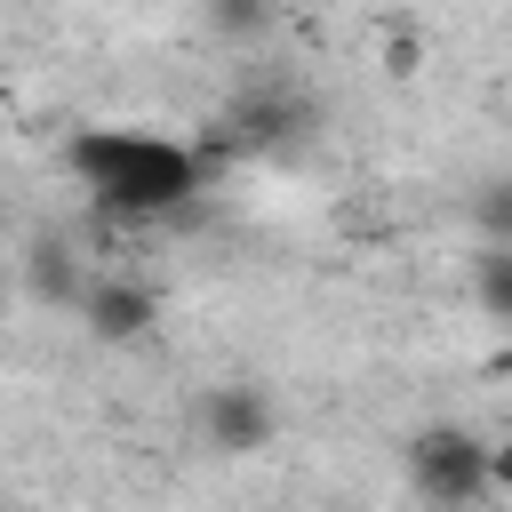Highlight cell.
<instances>
[{
  "mask_svg": "<svg viewBox=\"0 0 512 512\" xmlns=\"http://www.w3.org/2000/svg\"><path fill=\"white\" fill-rule=\"evenodd\" d=\"M208 160L200 144H176L160 128H80L64 144V168L80 176V192L104 208V216H128V224H152L168 208H184L200 184H208Z\"/></svg>",
  "mask_w": 512,
  "mask_h": 512,
  "instance_id": "cell-1",
  "label": "cell"
},
{
  "mask_svg": "<svg viewBox=\"0 0 512 512\" xmlns=\"http://www.w3.org/2000/svg\"><path fill=\"white\" fill-rule=\"evenodd\" d=\"M408 480L424 512H472L488 496V440L472 424H424L408 440Z\"/></svg>",
  "mask_w": 512,
  "mask_h": 512,
  "instance_id": "cell-2",
  "label": "cell"
},
{
  "mask_svg": "<svg viewBox=\"0 0 512 512\" xmlns=\"http://www.w3.org/2000/svg\"><path fill=\"white\" fill-rule=\"evenodd\" d=\"M200 440H208V456H264L272 440H280V408H272V392L264 384H208L200 392Z\"/></svg>",
  "mask_w": 512,
  "mask_h": 512,
  "instance_id": "cell-3",
  "label": "cell"
},
{
  "mask_svg": "<svg viewBox=\"0 0 512 512\" xmlns=\"http://www.w3.org/2000/svg\"><path fill=\"white\" fill-rule=\"evenodd\" d=\"M96 344H136L152 320H160V296L144 288V280H128V272H104V280H88V296H80V312H72Z\"/></svg>",
  "mask_w": 512,
  "mask_h": 512,
  "instance_id": "cell-4",
  "label": "cell"
},
{
  "mask_svg": "<svg viewBox=\"0 0 512 512\" xmlns=\"http://www.w3.org/2000/svg\"><path fill=\"white\" fill-rule=\"evenodd\" d=\"M304 128V104L296 96H240L224 120H216V136H208V152H272V144H288Z\"/></svg>",
  "mask_w": 512,
  "mask_h": 512,
  "instance_id": "cell-5",
  "label": "cell"
},
{
  "mask_svg": "<svg viewBox=\"0 0 512 512\" xmlns=\"http://www.w3.org/2000/svg\"><path fill=\"white\" fill-rule=\"evenodd\" d=\"M24 280H32V296H40L48 312H80V296H88V280H80V256H72L64 240H32V256H24Z\"/></svg>",
  "mask_w": 512,
  "mask_h": 512,
  "instance_id": "cell-6",
  "label": "cell"
},
{
  "mask_svg": "<svg viewBox=\"0 0 512 512\" xmlns=\"http://www.w3.org/2000/svg\"><path fill=\"white\" fill-rule=\"evenodd\" d=\"M472 304L488 320H512V248H480L472 256Z\"/></svg>",
  "mask_w": 512,
  "mask_h": 512,
  "instance_id": "cell-7",
  "label": "cell"
},
{
  "mask_svg": "<svg viewBox=\"0 0 512 512\" xmlns=\"http://www.w3.org/2000/svg\"><path fill=\"white\" fill-rule=\"evenodd\" d=\"M472 232H480V248H512V176H488L472 192Z\"/></svg>",
  "mask_w": 512,
  "mask_h": 512,
  "instance_id": "cell-8",
  "label": "cell"
},
{
  "mask_svg": "<svg viewBox=\"0 0 512 512\" xmlns=\"http://www.w3.org/2000/svg\"><path fill=\"white\" fill-rule=\"evenodd\" d=\"M200 24L224 32V40H256L272 24V0H200Z\"/></svg>",
  "mask_w": 512,
  "mask_h": 512,
  "instance_id": "cell-9",
  "label": "cell"
},
{
  "mask_svg": "<svg viewBox=\"0 0 512 512\" xmlns=\"http://www.w3.org/2000/svg\"><path fill=\"white\" fill-rule=\"evenodd\" d=\"M376 56H384V72H392V80H416V72H424V40H416L408 24H392Z\"/></svg>",
  "mask_w": 512,
  "mask_h": 512,
  "instance_id": "cell-10",
  "label": "cell"
},
{
  "mask_svg": "<svg viewBox=\"0 0 512 512\" xmlns=\"http://www.w3.org/2000/svg\"><path fill=\"white\" fill-rule=\"evenodd\" d=\"M488 496H504V504H512V432H504V440H488Z\"/></svg>",
  "mask_w": 512,
  "mask_h": 512,
  "instance_id": "cell-11",
  "label": "cell"
},
{
  "mask_svg": "<svg viewBox=\"0 0 512 512\" xmlns=\"http://www.w3.org/2000/svg\"><path fill=\"white\" fill-rule=\"evenodd\" d=\"M0 320H8V264H0Z\"/></svg>",
  "mask_w": 512,
  "mask_h": 512,
  "instance_id": "cell-12",
  "label": "cell"
},
{
  "mask_svg": "<svg viewBox=\"0 0 512 512\" xmlns=\"http://www.w3.org/2000/svg\"><path fill=\"white\" fill-rule=\"evenodd\" d=\"M0 96H8V80H0Z\"/></svg>",
  "mask_w": 512,
  "mask_h": 512,
  "instance_id": "cell-13",
  "label": "cell"
}]
</instances>
